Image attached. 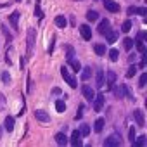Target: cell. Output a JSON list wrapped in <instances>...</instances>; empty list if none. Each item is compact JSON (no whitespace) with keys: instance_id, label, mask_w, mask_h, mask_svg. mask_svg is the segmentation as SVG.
Masks as SVG:
<instances>
[{"instance_id":"1","label":"cell","mask_w":147,"mask_h":147,"mask_svg":"<svg viewBox=\"0 0 147 147\" xmlns=\"http://www.w3.org/2000/svg\"><path fill=\"white\" fill-rule=\"evenodd\" d=\"M61 75H62V78L67 82V85H69L71 88H76V87H78V83H76L75 76H73L71 73L67 71V67H66V66H62V67H61Z\"/></svg>"},{"instance_id":"2","label":"cell","mask_w":147,"mask_h":147,"mask_svg":"<svg viewBox=\"0 0 147 147\" xmlns=\"http://www.w3.org/2000/svg\"><path fill=\"white\" fill-rule=\"evenodd\" d=\"M104 100H106V97H104L102 94H99V95L95 94V97H94V100H92V102H94V111H97V113L102 111V107H104Z\"/></svg>"},{"instance_id":"3","label":"cell","mask_w":147,"mask_h":147,"mask_svg":"<svg viewBox=\"0 0 147 147\" xmlns=\"http://www.w3.org/2000/svg\"><path fill=\"white\" fill-rule=\"evenodd\" d=\"M33 43H35V28L28 30V57H31L33 54Z\"/></svg>"},{"instance_id":"4","label":"cell","mask_w":147,"mask_h":147,"mask_svg":"<svg viewBox=\"0 0 147 147\" xmlns=\"http://www.w3.org/2000/svg\"><path fill=\"white\" fill-rule=\"evenodd\" d=\"M82 94H83V97H85L88 102H92L94 97H95V90H94L92 87H88V85H83V87H82Z\"/></svg>"},{"instance_id":"5","label":"cell","mask_w":147,"mask_h":147,"mask_svg":"<svg viewBox=\"0 0 147 147\" xmlns=\"http://www.w3.org/2000/svg\"><path fill=\"white\" fill-rule=\"evenodd\" d=\"M104 145L106 147H116V145H121V138L118 135H111L104 140Z\"/></svg>"},{"instance_id":"6","label":"cell","mask_w":147,"mask_h":147,"mask_svg":"<svg viewBox=\"0 0 147 147\" xmlns=\"http://www.w3.org/2000/svg\"><path fill=\"white\" fill-rule=\"evenodd\" d=\"M104 7L109 12H119V4H116L114 0H104Z\"/></svg>"},{"instance_id":"7","label":"cell","mask_w":147,"mask_h":147,"mask_svg":"<svg viewBox=\"0 0 147 147\" xmlns=\"http://www.w3.org/2000/svg\"><path fill=\"white\" fill-rule=\"evenodd\" d=\"M104 83H106V80H104V71L102 69H97V73H95V87L97 88H102Z\"/></svg>"},{"instance_id":"8","label":"cell","mask_w":147,"mask_h":147,"mask_svg":"<svg viewBox=\"0 0 147 147\" xmlns=\"http://www.w3.org/2000/svg\"><path fill=\"white\" fill-rule=\"evenodd\" d=\"M80 33H82V36L85 40H92V28L88 24H82L80 26Z\"/></svg>"},{"instance_id":"9","label":"cell","mask_w":147,"mask_h":147,"mask_svg":"<svg viewBox=\"0 0 147 147\" xmlns=\"http://www.w3.org/2000/svg\"><path fill=\"white\" fill-rule=\"evenodd\" d=\"M35 118H36L38 121H42V123H49V121H50V116H49L45 111H42V109H36V111H35Z\"/></svg>"},{"instance_id":"10","label":"cell","mask_w":147,"mask_h":147,"mask_svg":"<svg viewBox=\"0 0 147 147\" xmlns=\"http://www.w3.org/2000/svg\"><path fill=\"white\" fill-rule=\"evenodd\" d=\"M133 116H135V121H137L138 126H145V119H144V111L142 109H135Z\"/></svg>"},{"instance_id":"11","label":"cell","mask_w":147,"mask_h":147,"mask_svg":"<svg viewBox=\"0 0 147 147\" xmlns=\"http://www.w3.org/2000/svg\"><path fill=\"white\" fill-rule=\"evenodd\" d=\"M109 30H111V23H109L107 19H102V21L99 23V33H100V35H106Z\"/></svg>"},{"instance_id":"12","label":"cell","mask_w":147,"mask_h":147,"mask_svg":"<svg viewBox=\"0 0 147 147\" xmlns=\"http://www.w3.org/2000/svg\"><path fill=\"white\" fill-rule=\"evenodd\" d=\"M73 145H82V133L78 131V130H75L71 133V140H69Z\"/></svg>"},{"instance_id":"13","label":"cell","mask_w":147,"mask_h":147,"mask_svg":"<svg viewBox=\"0 0 147 147\" xmlns=\"http://www.w3.org/2000/svg\"><path fill=\"white\" fill-rule=\"evenodd\" d=\"M104 125H106V119H104V118H99V119H95V123H94V130H95L97 133H100V131L104 130Z\"/></svg>"},{"instance_id":"14","label":"cell","mask_w":147,"mask_h":147,"mask_svg":"<svg viewBox=\"0 0 147 147\" xmlns=\"http://www.w3.org/2000/svg\"><path fill=\"white\" fill-rule=\"evenodd\" d=\"M4 128H5L7 131H12V130H14V118H12V116H7V118H5Z\"/></svg>"},{"instance_id":"15","label":"cell","mask_w":147,"mask_h":147,"mask_svg":"<svg viewBox=\"0 0 147 147\" xmlns=\"http://www.w3.org/2000/svg\"><path fill=\"white\" fill-rule=\"evenodd\" d=\"M55 142H57L59 145H66V144H67V137H66V133H62V131L55 133Z\"/></svg>"},{"instance_id":"16","label":"cell","mask_w":147,"mask_h":147,"mask_svg":"<svg viewBox=\"0 0 147 147\" xmlns=\"http://www.w3.org/2000/svg\"><path fill=\"white\" fill-rule=\"evenodd\" d=\"M106 76H107V87L113 88V85L116 83V73H114V71H107Z\"/></svg>"},{"instance_id":"17","label":"cell","mask_w":147,"mask_h":147,"mask_svg":"<svg viewBox=\"0 0 147 147\" xmlns=\"http://www.w3.org/2000/svg\"><path fill=\"white\" fill-rule=\"evenodd\" d=\"M80 71H82V80H83V82H87V80L92 76V67H82Z\"/></svg>"},{"instance_id":"18","label":"cell","mask_w":147,"mask_h":147,"mask_svg":"<svg viewBox=\"0 0 147 147\" xmlns=\"http://www.w3.org/2000/svg\"><path fill=\"white\" fill-rule=\"evenodd\" d=\"M9 21H11V24H12V26H14V28L18 30V21H19V12H18V11H16V12H12V14H11V18H9Z\"/></svg>"},{"instance_id":"19","label":"cell","mask_w":147,"mask_h":147,"mask_svg":"<svg viewBox=\"0 0 147 147\" xmlns=\"http://www.w3.org/2000/svg\"><path fill=\"white\" fill-rule=\"evenodd\" d=\"M66 24H67V19H66L64 16H57V18H55V26H59V28H66Z\"/></svg>"},{"instance_id":"20","label":"cell","mask_w":147,"mask_h":147,"mask_svg":"<svg viewBox=\"0 0 147 147\" xmlns=\"http://www.w3.org/2000/svg\"><path fill=\"white\" fill-rule=\"evenodd\" d=\"M67 62H69V66H71L73 69H75L76 73H78V71L82 69V64H80V61H76V59H69Z\"/></svg>"},{"instance_id":"21","label":"cell","mask_w":147,"mask_h":147,"mask_svg":"<svg viewBox=\"0 0 147 147\" xmlns=\"http://www.w3.org/2000/svg\"><path fill=\"white\" fill-rule=\"evenodd\" d=\"M104 36H106L107 43H114V42H116V33H114L113 30H109V31H107V33H106Z\"/></svg>"},{"instance_id":"22","label":"cell","mask_w":147,"mask_h":147,"mask_svg":"<svg viewBox=\"0 0 147 147\" xmlns=\"http://www.w3.org/2000/svg\"><path fill=\"white\" fill-rule=\"evenodd\" d=\"M94 50H95L97 55H106V45H102V43H97L94 47Z\"/></svg>"},{"instance_id":"23","label":"cell","mask_w":147,"mask_h":147,"mask_svg":"<svg viewBox=\"0 0 147 147\" xmlns=\"http://www.w3.org/2000/svg\"><path fill=\"white\" fill-rule=\"evenodd\" d=\"M145 142H147V137H145V135H142V137H138V138H135V140H133V145L142 147V145H145Z\"/></svg>"},{"instance_id":"24","label":"cell","mask_w":147,"mask_h":147,"mask_svg":"<svg viewBox=\"0 0 147 147\" xmlns=\"http://www.w3.org/2000/svg\"><path fill=\"white\" fill-rule=\"evenodd\" d=\"M87 19H88L90 23H94V21L99 19V14H97L95 11H88V12H87Z\"/></svg>"},{"instance_id":"25","label":"cell","mask_w":147,"mask_h":147,"mask_svg":"<svg viewBox=\"0 0 147 147\" xmlns=\"http://www.w3.org/2000/svg\"><path fill=\"white\" fill-rule=\"evenodd\" d=\"M109 59H111L113 62H116V61L119 59V52H118L116 49H111V50H109Z\"/></svg>"},{"instance_id":"26","label":"cell","mask_w":147,"mask_h":147,"mask_svg":"<svg viewBox=\"0 0 147 147\" xmlns=\"http://www.w3.org/2000/svg\"><path fill=\"white\" fill-rule=\"evenodd\" d=\"M123 47H125V50H131L133 40H131V38H125V40H123Z\"/></svg>"},{"instance_id":"27","label":"cell","mask_w":147,"mask_h":147,"mask_svg":"<svg viewBox=\"0 0 147 147\" xmlns=\"http://www.w3.org/2000/svg\"><path fill=\"white\" fill-rule=\"evenodd\" d=\"M55 109H57V113H64V111H66L64 100H57V102H55Z\"/></svg>"},{"instance_id":"28","label":"cell","mask_w":147,"mask_h":147,"mask_svg":"<svg viewBox=\"0 0 147 147\" xmlns=\"http://www.w3.org/2000/svg\"><path fill=\"white\" fill-rule=\"evenodd\" d=\"M130 30H131V21L128 19V21H125V23H123V26H121V31H123V33H128Z\"/></svg>"},{"instance_id":"29","label":"cell","mask_w":147,"mask_h":147,"mask_svg":"<svg viewBox=\"0 0 147 147\" xmlns=\"http://www.w3.org/2000/svg\"><path fill=\"white\" fill-rule=\"evenodd\" d=\"M114 95H116L118 99H121V97L125 95V85H119V88H116V90H114Z\"/></svg>"},{"instance_id":"30","label":"cell","mask_w":147,"mask_h":147,"mask_svg":"<svg viewBox=\"0 0 147 147\" xmlns=\"http://www.w3.org/2000/svg\"><path fill=\"white\" fill-rule=\"evenodd\" d=\"M135 42H137L138 52H140V54H145V45H144V42H142V40H135Z\"/></svg>"},{"instance_id":"31","label":"cell","mask_w":147,"mask_h":147,"mask_svg":"<svg viewBox=\"0 0 147 147\" xmlns=\"http://www.w3.org/2000/svg\"><path fill=\"white\" fill-rule=\"evenodd\" d=\"M80 133H82V137L88 135V133H90V126H88V125H82V128H80Z\"/></svg>"},{"instance_id":"32","label":"cell","mask_w":147,"mask_h":147,"mask_svg":"<svg viewBox=\"0 0 147 147\" xmlns=\"http://www.w3.org/2000/svg\"><path fill=\"white\" fill-rule=\"evenodd\" d=\"M135 73H137V67H135V66H130V67H128V71H126V78L135 76Z\"/></svg>"},{"instance_id":"33","label":"cell","mask_w":147,"mask_h":147,"mask_svg":"<svg viewBox=\"0 0 147 147\" xmlns=\"http://www.w3.org/2000/svg\"><path fill=\"white\" fill-rule=\"evenodd\" d=\"M145 82H147V75L144 73V75L140 76V80H138V87H145Z\"/></svg>"},{"instance_id":"34","label":"cell","mask_w":147,"mask_h":147,"mask_svg":"<svg viewBox=\"0 0 147 147\" xmlns=\"http://www.w3.org/2000/svg\"><path fill=\"white\" fill-rule=\"evenodd\" d=\"M66 50H67V61H69V59H73V55H75V50H73V47H69V45H67V47H66Z\"/></svg>"},{"instance_id":"35","label":"cell","mask_w":147,"mask_h":147,"mask_svg":"<svg viewBox=\"0 0 147 147\" xmlns=\"http://www.w3.org/2000/svg\"><path fill=\"white\" fill-rule=\"evenodd\" d=\"M135 14H140V16H145V14H147V9H145V7H137V11H135Z\"/></svg>"},{"instance_id":"36","label":"cell","mask_w":147,"mask_h":147,"mask_svg":"<svg viewBox=\"0 0 147 147\" xmlns=\"http://www.w3.org/2000/svg\"><path fill=\"white\" fill-rule=\"evenodd\" d=\"M35 16H36L38 19H42V18H43V14H42V9H40V5H36V9H35Z\"/></svg>"},{"instance_id":"37","label":"cell","mask_w":147,"mask_h":147,"mask_svg":"<svg viewBox=\"0 0 147 147\" xmlns=\"http://www.w3.org/2000/svg\"><path fill=\"white\" fill-rule=\"evenodd\" d=\"M135 135H137V133H135V128H130L128 137H130V142H131V144H133V140H135Z\"/></svg>"},{"instance_id":"38","label":"cell","mask_w":147,"mask_h":147,"mask_svg":"<svg viewBox=\"0 0 147 147\" xmlns=\"http://www.w3.org/2000/svg\"><path fill=\"white\" fill-rule=\"evenodd\" d=\"M2 80H4V83H11V75H9V73H4Z\"/></svg>"},{"instance_id":"39","label":"cell","mask_w":147,"mask_h":147,"mask_svg":"<svg viewBox=\"0 0 147 147\" xmlns=\"http://www.w3.org/2000/svg\"><path fill=\"white\" fill-rule=\"evenodd\" d=\"M135 11H137L135 5H133V7H128V14H135Z\"/></svg>"},{"instance_id":"40","label":"cell","mask_w":147,"mask_h":147,"mask_svg":"<svg viewBox=\"0 0 147 147\" xmlns=\"http://www.w3.org/2000/svg\"><path fill=\"white\" fill-rule=\"evenodd\" d=\"M2 107H4V95L0 97V109H2Z\"/></svg>"},{"instance_id":"41","label":"cell","mask_w":147,"mask_h":147,"mask_svg":"<svg viewBox=\"0 0 147 147\" xmlns=\"http://www.w3.org/2000/svg\"><path fill=\"white\" fill-rule=\"evenodd\" d=\"M16 2H23V0H16Z\"/></svg>"}]
</instances>
